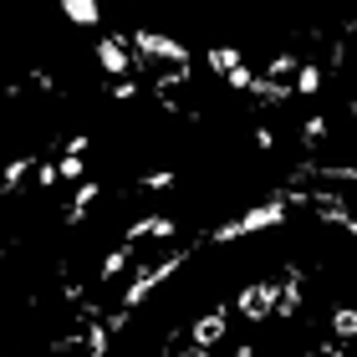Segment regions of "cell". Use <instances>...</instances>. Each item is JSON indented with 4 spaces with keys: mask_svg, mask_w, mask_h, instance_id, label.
Listing matches in <instances>:
<instances>
[{
    "mask_svg": "<svg viewBox=\"0 0 357 357\" xmlns=\"http://www.w3.org/2000/svg\"><path fill=\"white\" fill-rule=\"evenodd\" d=\"M286 204H291V194H271L266 204H255V209H245L240 220H225V225H215V245H230V240H245V235H255V230H275V225H286Z\"/></svg>",
    "mask_w": 357,
    "mask_h": 357,
    "instance_id": "cell-1",
    "label": "cell"
},
{
    "mask_svg": "<svg viewBox=\"0 0 357 357\" xmlns=\"http://www.w3.org/2000/svg\"><path fill=\"white\" fill-rule=\"evenodd\" d=\"M178 266H184V250H169L158 266H143V271L133 275V281H128V291H123V306H133V312H138V306L149 301V296H153V291L169 281V275H174Z\"/></svg>",
    "mask_w": 357,
    "mask_h": 357,
    "instance_id": "cell-2",
    "label": "cell"
},
{
    "mask_svg": "<svg viewBox=\"0 0 357 357\" xmlns=\"http://www.w3.org/2000/svg\"><path fill=\"white\" fill-rule=\"evenodd\" d=\"M275 306H281V281H250V286L235 296V312L245 317V321L275 317Z\"/></svg>",
    "mask_w": 357,
    "mask_h": 357,
    "instance_id": "cell-3",
    "label": "cell"
},
{
    "mask_svg": "<svg viewBox=\"0 0 357 357\" xmlns=\"http://www.w3.org/2000/svg\"><path fill=\"white\" fill-rule=\"evenodd\" d=\"M138 46V61H169V67H189V52L184 46H178L174 36H158V31H133V36H128Z\"/></svg>",
    "mask_w": 357,
    "mask_h": 357,
    "instance_id": "cell-4",
    "label": "cell"
},
{
    "mask_svg": "<svg viewBox=\"0 0 357 357\" xmlns=\"http://www.w3.org/2000/svg\"><path fill=\"white\" fill-rule=\"evenodd\" d=\"M189 337H194L199 347H220L225 337H230V317H225V306H215V312H204V317H194Z\"/></svg>",
    "mask_w": 357,
    "mask_h": 357,
    "instance_id": "cell-5",
    "label": "cell"
},
{
    "mask_svg": "<svg viewBox=\"0 0 357 357\" xmlns=\"http://www.w3.org/2000/svg\"><path fill=\"white\" fill-rule=\"evenodd\" d=\"M92 52H97V61H102V72H112V77H123L128 67H133V56L123 52V36H112V41H97Z\"/></svg>",
    "mask_w": 357,
    "mask_h": 357,
    "instance_id": "cell-6",
    "label": "cell"
},
{
    "mask_svg": "<svg viewBox=\"0 0 357 357\" xmlns=\"http://www.w3.org/2000/svg\"><path fill=\"white\" fill-rule=\"evenodd\" d=\"M143 235L169 240V235H174V220H169V215H143V220H133V225H128V240H133V245H138Z\"/></svg>",
    "mask_w": 357,
    "mask_h": 357,
    "instance_id": "cell-7",
    "label": "cell"
},
{
    "mask_svg": "<svg viewBox=\"0 0 357 357\" xmlns=\"http://www.w3.org/2000/svg\"><path fill=\"white\" fill-rule=\"evenodd\" d=\"M61 15L72 26H97L102 21V0H61Z\"/></svg>",
    "mask_w": 357,
    "mask_h": 357,
    "instance_id": "cell-8",
    "label": "cell"
},
{
    "mask_svg": "<svg viewBox=\"0 0 357 357\" xmlns=\"http://www.w3.org/2000/svg\"><path fill=\"white\" fill-rule=\"evenodd\" d=\"M97 194H102V184H77V199H72V209H67V220H72V225L97 204Z\"/></svg>",
    "mask_w": 357,
    "mask_h": 357,
    "instance_id": "cell-9",
    "label": "cell"
},
{
    "mask_svg": "<svg viewBox=\"0 0 357 357\" xmlns=\"http://www.w3.org/2000/svg\"><path fill=\"white\" fill-rule=\"evenodd\" d=\"M332 337H342V342L357 337V306H337L332 312Z\"/></svg>",
    "mask_w": 357,
    "mask_h": 357,
    "instance_id": "cell-10",
    "label": "cell"
},
{
    "mask_svg": "<svg viewBox=\"0 0 357 357\" xmlns=\"http://www.w3.org/2000/svg\"><path fill=\"white\" fill-rule=\"evenodd\" d=\"M26 174H31V158H10V164H6V178H0V194H15Z\"/></svg>",
    "mask_w": 357,
    "mask_h": 357,
    "instance_id": "cell-11",
    "label": "cell"
},
{
    "mask_svg": "<svg viewBox=\"0 0 357 357\" xmlns=\"http://www.w3.org/2000/svg\"><path fill=\"white\" fill-rule=\"evenodd\" d=\"M209 67H215L220 77H230L240 67V52H235V46H215V52H209Z\"/></svg>",
    "mask_w": 357,
    "mask_h": 357,
    "instance_id": "cell-12",
    "label": "cell"
},
{
    "mask_svg": "<svg viewBox=\"0 0 357 357\" xmlns=\"http://www.w3.org/2000/svg\"><path fill=\"white\" fill-rule=\"evenodd\" d=\"M128 261H133V240H123L118 250H107V261H102V275H118V271H128Z\"/></svg>",
    "mask_w": 357,
    "mask_h": 357,
    "instance_id": "cell-13",
    "label": "cell"
},
{
    "mask_svg": "<svg viewBox=\"0 0 357 357\" xmlns=\"http://www.w3.org/2000/svg\"><path fill=\"white\" fill-rule=\"evenodd\" d=\"M296 92L317 97V92H321V67H312V61H301V72H296Z\"/></svg>",
    "mask_w": 357,
    "mask_h": 357,
    "instance_id": "cell-14",
    "label": "cell"
},
{
    "mask_svg": "<svg viewBox=\"0 0 357 357\" xmlns=\"http://www.w3.org/2000/svg\"><path fill=\"white\" fill-rule=\"evenodd\" d=\"M321 138H327V118H306L301 123V143H306V149H317Z\"/></svg>",
    "mask_w": 357,
    "mask_h": 357,
    "instance_id": "cell-15",
    "label": "cell"
},
{
    "mask_svg": "<svg viewBox=\"0 0 357 357\" xmlns=\"http://www.w3.org/2000/svg\"><path fill=\"white\" fill-rule=\"evenodd\" d=\"M107 332H112L107 321H102V327H92V332H87V357H102V352H107Z\"/></svg>",
    "mask_w": 357,
    "mask_h": 357,
    "instance_id": "cell-16",
    "label": "cell"
},
{
    "mask_svg": "<svg viewBox=\"0 0 357 357\" xmlns=\"http://www.w3.org/2000/svg\"><path fill=\"white\" fill-rule=\"evenodd\" d=\"M291 72H301V67H296V56H291V52H275V61H271V72H266V77H291Z\"/></svg>",
    "mask_w": 357,
    "mask_h": 357,
    "instance_id": "cell-17",
    "label": "cell"
},
{
    "mask_svg": "<svg viewBox=\"0 0 357 357\" xmlns=\"http://www.w3.org/2000/svg\"><path fill=\"white\" fill-rule=\"evenodd\" d=\"M225 82H230V87H235V92H245V87H255V82H261V77H255V72H250V67H235V72H230V77H225Z\"/></svg>",
    "mask_w": 357,
    "mask_h": 357,
    "instance_id": "cell-18",
    "label": "cell"
},
{
    "mask_svg": "<svg viewBox=\"0 0 357 357\" xmlns=\"http://www.w3.org/2000/svg\"><path fill=\"white\" fill-rule=\"evenodd\" d=\"M306 357H347V342H342V337H332V342H321V347H312Z\"/></svg>",
    "mask_w": 357,
    "mask_h": 357,
    "instance_id": "cell-19",
    "label": "cell"
},
{
    "mask_svg": "<svg viewBox=\"0 0 357 357\" xmlns=\"http://www.w3.org/2000/svg\"><path fill=\"white\" fill-rule=\"evenodd\" d=\"M87 169H82V153H67L61 158V178H82Z\"/></svg>",
    "mask_w": 357,
    "mask_h": 357,
    "instance_id": "cell-20",
    "label": "cell"
},
{
    "mask_svg": "<svg viewBox=\"0 0 357 357\" xmlns=\"http://www.w3.org/2000/svg\"><path fill=\"white\" fill-rule=\"evenodd\" d=\"M169 184H174V174H169V169H153L149 178H143V189H169Z\"/></svg>",
    "mask_w": 357,
    "mask_h": 357,
    "instance_id": "cell-21",
    "label": "cell"
},
{
    "mask_svg": "<svg viewBox=\"0 0 357 357\" xmlns=\"http://www.w3.org/2000/svg\"><path fill=\"white\" fill-rule=\"evenodd\" d=\"M255 149H266V153L275 149V133H271V128H255Z\"/></svg>",
    "mask_w": 357,
    "mask_h": 357,
    "instance_id": "cell-22",
    "label": "cell"
},
{
    "mask_svg": "<svg viewBox=\"0 0 357 357\" xmlns=\"http://www.w3.org/2000/svg\"><path fill=\"white\" fill-rule=\"evenodd\" d=\"M112 97H118V102H133L138 87H133V82H118V87H112Z\"/></svg>",
    "mask_w": 357,
    "mask_h": 357,
    "instance_id": "cell-23",
    "label": "cell"
},
{
    "mask_svg": "<svg viewBox=\"0 0 357 357\" xmlns=\"http://www.w3.org/2000/svg\"><path fill=\"white\" fill-rule=\"evenodd\" d=\"M67 153H87V133H72L67 138Z\"/></svg>",
    "mask_w": 357,
    "mask_h": 357,
    "instance_id": "cell-24",
    "label": "cell"
},
{
    "mask_svg": "<svg viewBox=\"0 0 357 357\" xmlns=\"http://www.w3.org/2000/svg\"><path fill=\"white\" fill-rule=\"evenodd\" d=\"M230 357H261V347H255V342H240V347H235Z\"/></svg>",
    "mask_w": 357,
    "mask_h": 357,
    "instance_id": "cell-25",
    "label": "cell"
},
{
    "mask_svg": "<svg viewBox=\"0 0 357 357\" xmlns=\"http://www.w3.org/2000/svg\"><path fill=\"white\" fill-rule=\"evenodd\" d=\"M209 352H215V347H199V342H189V347L178 352V357H209Z\"/></svg>",
    "mask_w": 357,
    "mask_h": 357,
    "instance_id": "cell-26",
    "label": "cell"
},
{
    "mask_svg": "<svg viewBox=\"0 0 357 357\" xmlns=\"http://www.w3.org/2000/svg\"><path fill=\"white\" fill-rule=\"evenodd\" d=\"M347 235H352V240H357V220H352V225H347Z\"/></svg>",
    "mask_w": 357,
    "mask_h": 357,
    "instance_id": "cell-27",
    "label": "cell"
},
{
    "mask_svg": "<svg viewBox=\"0 0 357 357\" xmlns=\"http://www.w3.org/2000/svg\"><path fill=\"white\" fill-rule=\"evenodd\" d=\"M352 118H357V102H352Z\"/></svg>",
    "mask_w": 357,
    "mask_h": 357,
    "instance_id": "cell-28",
    "label": "cell"
}]
</instances>
